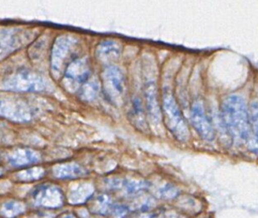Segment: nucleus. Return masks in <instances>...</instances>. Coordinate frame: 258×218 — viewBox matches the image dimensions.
<instances>
[{
    "instance_id": "f257e3e1",
    "label": "nucleus",
    "mask_w": 258,
    "mask_h": 218,
    "mask_svg": "<svg viewBox=\"0 0 258 218\" xmlns=\"http://www.w3.org/2000/svg\"><path fill=\"white\" fill-rule=\"evenodd\" d=\"M222 115L229 135L238 144H250L252 139L257 141L252 133L245 102L241 97H227L222 104Z\"/></svg>"
},
{
    "instance_id": "f03ea898",
    "label": "nucleus",
    "mask_w": 258,
    "mask_h": 218,
    "mask_svg": "<svg viewBox=\"0 0 258 218\" xmlns=\"http://www.w3.org/2000/svg\"><path fill=\"white\" fill-rule=\"evenodd\" d=\"M3 86L13 92H46L50 88L44 77L27 68H21L6 77Z\"/></svg>"
},
{
    "instance_id": "7ed1b4c3",
    "label": "nucleus",
    "mask_w": 258,
    "mask_h": 218,
    "mask_svg": "<svg viewBox=\"0 0 258 218\" xmlns=\"http://www.w3.org/2000/svg\"><path fill=\"white\" fill-rule=\"evenodd\" d=\"M163 113L166 126L179 141L185 142L190 137V132L180 107L168 89L163 93Z\"/></svg>"
},
{
    "instance_id": "20e7f679",
    "label": "nucleus",
    "mask_w": 258,
    "mask_h": 218,
    "mask_svg": "<svg viewBox=\"0 0 258 218\" xmlns=\"http://www.w3.org/2000/svg\"><path fill=\"white\" fill-rule=\"evenodd\" d=\"M77 41L74 37L60 36L56 39L53 48H51V56H50V68L51 74L55 78H58L62 74L67 65L73 60L72 57L76 51Z\"/></svg>"
},
{
    "instance_id": "39448f33",
    "label": "nucleus",
    "mask_w": 258,
    "mask_h": 218,
    "mask_svg": "<svg viewBox=\"0 0 258 218\" xmlns=\"http://www.w3.org/2000/svg\"><path fill=\"white\" fill-rule=\"evenodd\" d=\"M103 87L109 102L121 104L126 92V80L123 71L116 65H107L103 71Z\"/></svg>"
},
{
    "instance_id": "423d86ee",
    "label": "nucleus",
    "mask_w": 258,
    "mask_h": 218,
    "mask_svg": "<svg viewBox=\"0 0 258 218\" xmlns=\"http://www.w3.org/2000/svg\"><path fill=\"white\" fill-rule=\"evenodd\" d=\"M0 117L14 122H29L33 117V110L25 100L0 95Z\"/></svg>"
},
{
    "instance_id": "0eeeda50",
    "label": "nucleus",
    "mask_w": 258,
    "mask_h": 218,
    "mask_svg": "<svg viewBox=\"0 0 258 218\" xmlns=\"http://www.w3.org/2000/svg\"><path fill=\"white\" fill-rule=\"evenodd\" d=\"M91 77V68L87 58L73 59L64 68V85L70 91H79Z\"/></svg>"
},
{
    "instance_id": "6e6552de",
    "label": "nucleus",
    "mask_w": 258,
    "mask_h": 218,
    "mask_svg": "<svg viewBox=\"0 0 258 218\" xmlns=\"http://www.w3.org/2000/svg\"><path fill=\"white\" fill-rule=\"evenodd\" d=\"M33 204L44 208H60L66 201L62 190L56 185H41L32 194Z\"/></svg>"
},
{
    "instance_id": "1a4fd4ad",
    "label": "nucleus",
    "mask_w": 258,
    "mask_h": 218,
    "mask_svg": "<svg viewBox=\"0 0 258 218\" xmlns=\"http://www.w3.org/2000/svg\"><path fill=\"white\" fill-rule=\"evenodd\" d=\"M29 37H26L25 33L20 29H0V60L10 56L15 50L21 48Z\"/></svg>"
},
{
    "instance_id": "9d476101",
    "label": "nucleus",
    "mask_w": 258,
    "mask_h": 218,
    "mask_svg": "<svg viewBox=\"0 0 258 218\" xmlns=\"http://www.w3.org/2000/svg\"><path fill=\"white\" fill-rule=\"evenodd\" d=\"M191 120L194 128L197 130L202 138L207 141H212L214 139V130L210 121L206 116L204 104L202 101H196L191 109Z\"/></svg>"
},
{
    "instance_id": "9b49d317",
    "label": "nucleus",
    "mask_w": 258,
    "mask_h": 218,
    "mask_svg": "<svg viewBox=\"0 0 258 218\" xmlns=\"http://www.w3.org/2000/svg\"><path fill=\"white\" fill-rule=\"evenodd\" d=\"M145 101L146 107H147V112L149 119L152 124H156L158 127L162 121V112L159 103L158 97V88L157 84L153 81H147L145 84Z\"/></svg>"
},
{
    "instance_id": "f8f14e48",
    "label": "nucleus",
    "mask_w": 258,
    "mask_h": 218,
    "mask_svg": "<svg viewBox=\"0 0 258 218\" xmlns=\"http://www.w3.org/2000/svg\"><path fill=\"white\" fill-rule=\"evenodd\" d=\"M122 47L120 45V43L107 40L104 42H101L97 47L96 55L98 60L101 62L110 65L113 62H116L121 57Z\"/></svg>"
},
{
    "instance_id": "ddd939ff",
    "label": "nucleus",
    "mask_w": 258,
    "mask_h": 218,
    "mask_svg": "<svg viewBox=\"0 0 258 218\" xmlns=\"http://www.w3.org/2000/svg\"><path fill=\"white\" fill-rule=\"evenodd\" d=\"M8 163L13 167L20 168L28 165H34L41 161L39 152L31 149H16L8 155Z\"/></svg>"
},
{
    "instance_id": "4468645a",
    "label": "nucleus",
    "mask_w": 258,
    "mask_h": 218,
    "mask_svg": "<svg viewBox=\"0 0 258 218\" xmlns=\"http://www.w3.org/2000/svg\"><path fill=\"white\" fill-rule=\"evenodd\" d=\"M94 194V185L89 182H80L72 185L68 195V201L71 204H83L87 202Z\"/></svg>"
},
{
    "instance_id": "2eb2a0df",
    "label": "nucleus",
    "mask_w": 258,
    "mask_h": 218,
    "mask_svg": "<svg viewBox=\"0 0 258 218\" xmlns=\"http://www.w3.org/2000/svg\"><path fill=\"white\" fill-rule=\"evenodd\" d=\"M53 174L55 178L59 180H67L85 177L88 174V171L77 163H64L55 166Z\"/></svg>"
},
{
    "instance_id": "dca6fc26",
    "label": "nucleus",
    "mask_w": 258,
    "mask_h": 218,
    "mask_svg": "<svg viewBox=\"0 0 258 218\" xmlns=\"http://www.w3.org/2000/svg\"><path fill=\"white\" fill-rule=\"evenodd\" d=\"M100 91H101V83L99 82L98 78L90 77L89 80L80 88L79 90L80 98L83 101L91 102L99 97Z\"/></svg>"
},
{
    "instance_id": "f3484780",
    "label": "nucleus",
    "mask_w": 258,
    "mask_h": 218,
    "mask_svg": "<svg viewBox=\"0 0 258 218\" xmlns=\"http://www.w3.org/2000/svg\"><path fill=\"white\" fill-rule=\"evenodd\" d=\"M26 204L17 200H9L0 206V216L4 218H16L26 212Z\"/></svg>"
},
{
    "instance_id": "a211bd4d",
    "label": "nucleus",
    "mask_w": 258,
    "mask_h": 218,
    "mask_svg": "<svg viewBox=\"0 0 258 218\" xmlns=\"http://www.w3.org/2000/svg\"><path fill=\"white\" fill-rule=\"evenodd\" d=\"M114 202L111 199L106 195H100L94 198L93 202L90 206V210L92 213L98 215H109Z\"/></svg>"
},
{
    "instance_id": "6ab92c4d",
    "label": "nucleus",
    "mask_w": 258,
    "mask_h": 218,
    "mask_svg": "<svg viewBox=\"0 0 258 218\" xmlns=\"http://www.w3.org/2000/svg\"><path fill=\"white\" fill-rule=\"evenodd\" d=\"M45 176V170L40 167L29 168L26 170H22L15 174L16 180L22 182H33L42 179Z\"/></svg>"
},
{
    "instance_id": "aec40b11",
    "label": "nucleus",
    "mask_w": 258,
    "mask_h": 218,
    "mask_svg": "<svg viewBox=\"0 0 258 218\" xmlns=\"http://www.w3.org/2000/svg\"><path fill=\"white\" fill-rule=\"evenodd\" d=\"M131 118L134 121V124L137 128L146 129V123H145V118H144V109H143V106H142V103L139 99H135L133 101Z\"/></svg>"
},
{
    "instance_id": "412c9836",
    "label": "nucleus",
    "mask_w": 258,
    "mask_h": 218,
    "mask_svg": "<svg viewBox=\"0 0 258 218\" xmlns=\"http://www.w3.org/2000/svg\"><path fill=\"white\" fill-rule=\"evenodd\" d=\"M130 212L128 207L123 204H113L111 206V210L109 212V215H111L113 218H125Z\"/></svg>"
},
{
    "instance_id": "4be33fe9",
    "label": "nucleus",
    "mask_w": 258,
    "mask_h": 218,
    "mask_svg": "<svg viewBox=\"0 0 258 218\" xmlns=\"http://www.w3.org/2000/svg\"><path fill=\"white\" fill-rule=\"evenodd\" d=\"M248 120L254 137L257 139V102H253L252 107L248 112Z\"/></svg>"
},
{
    "instance_id": "5701e85b",
    "label": "nucleus",
    "mask_w": 258,
    "mask_h": 218,
    "mask_svg": "<svg viewBox=\"0 0 258 218\" xmlns=\"http://www.w3.org/2000/svg\"><path fill=\"white\" fill-rule=\"evenodd\" d=\"M159 197L163 199H173L177 196L178 190L173 185H165L159 189Z\"/></svg>"
},
{
    "instance_id": "b1692460",
    "label": "nucleus",
    "mask_w": 258,
    "mask_h": 218,
    "mask_svg": "<svg viewBox=\"0 0 258 218\" xmlns=\"http://www.w3.org/2000/svg\"><path fill=\"white\" fill-rule=\"evenodd\" d=\"M140 218H158V215L157 214H150V213H146V214H143Z\"/></svg>"
},
{
    "instance_id": "393cba45",
    "label": "nucleus",
    "mask_w": 258,
    "mask_h": 218,
    "mask_svg": "<svg viewBox=\"0 0 258 218\" xmlns=\"http://www.w3.org/2000/svg\"><path fill=\"white\" fill-rule=\"evenodd\" d=\"M60 218H77L74 214H71V213H69V214H64V215H62L61 217Z\"/></svg>"
}]
</instances>
